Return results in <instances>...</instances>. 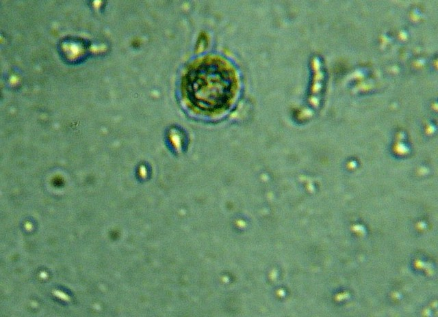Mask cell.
<instances>
[{
    "label": "cell",
    "instance_id": "obj_1",
    "mask_svg": "<svg viewBox=\"0 0 438 317\" xmlns=\"http://www.w3.org/2000/svg\"><path fill=\"white\" fill-rule=\"evenodd\" d=\"M238 79L232 65L225 59L207 55L192 63L181 80V92L188 105L205 115L226 111L233 103Z\"/></svg>",
    "mask_w": 438,
    "mask_h": 317
}]
</instances>
